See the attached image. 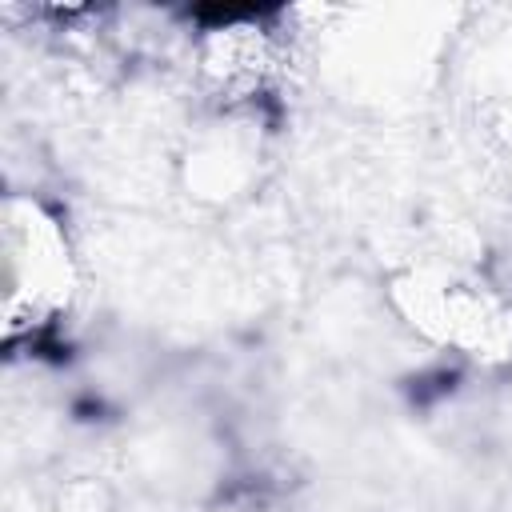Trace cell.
<instances>
[{"instance_id":"obj_1","label":"cell","mask_w":512,"mask_h":512,"mask_svg":"<svg viewBox=\"0 0 512 512\" xmlns=\"http://www.w3.org/2000/svg\"><path fill=\"white\" fill-rule=\"evenodd\" d=\"M8 328L44 324V316L60 304L64 288V244L36 208L28 220H8ZM68 292V288H64Z\"/></svg>"}]
</instances>
